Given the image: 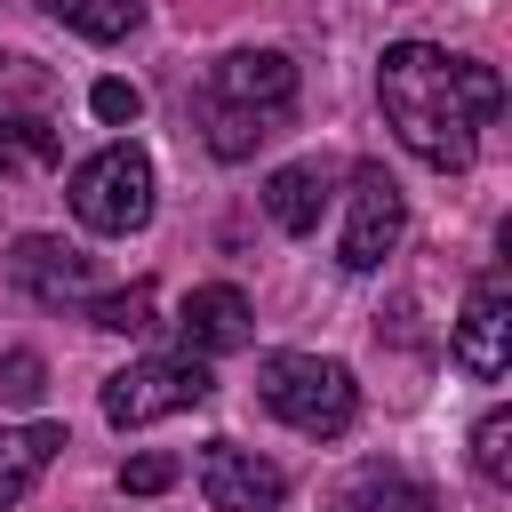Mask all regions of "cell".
I'll list each match as a JSON object with an SVG mask.
<instances>
[{
	"instance_id": "8fae6325",
	"label": "cell",
	"mask_w": 512,
	"mask_h": 512,
	"mask_svg": "<svg viewBox=\"0 0 512 512\" xmlns=\"http://www.w3.org/2000/svg\"><path fill=\"white\" fill-rule=\"evenodd\" d=\"M328 160H288V168H272V184H264V216L280 224V232H312L320 224V208H328Z\"/></svg>"
},
{
	"instance_id": "e0dca14e",
	"label": "cell",
	"mask_w": 512,
	"mask_h": 512,
	"mask_svg": "<svg viewBox=\"0 0 512 512\" xmlns=\"http://www.w3.org/2000/svg\"><path fill=\"white\" fill-rule=\"evenodd\" d=\"M472 464H480L488 488H512V408H488L472 424Z\"/></svg>"
},
{
	"instance_id": "4fadbf2b",
	"label": "cell",
	"mask_w": 512,
	"mask_h": 512,
	"mask_svg": "<svg viewBox=\"0 0 512 512\" xmlns=\"http://www.w3.org/2000/svg\"><path fill=\"white\" fill-rule=\"evenodd\" d=\"M344 512H440V496H432L424 480L392 472V464H368V472L344 488Z\"/></svg>"
},
{
	"instance_id": "ffe728a7",
	"label": "cell",
	"mask_w": 512,
	"mask_h": 512,
	"mask_svg": "<svg viewBox=\"0 0 512 512\" xmlns=\"http://www.w3.org/2000/svg\"><path fill=\"white\" fill-rule=\"evenodd\" d=\"M88 112H96L104 128H128V120L144 112V88H136V80H96V88H88Z\"/></svg>"
},
{
	"instance_id": "2e32d148",
	"label": "cell",
	"mask_w": 512,
	"mask_h": 512,
	"mask_svg": "<svg viewBox=\"0 0 512 512\" xmlns=\"http://www.w3.org/2000/svg\"><path fill=\"white\" fill-rule=\"evenodd\" d=\"M88 328H104V336H144V328H152V280H128V288H112V296H88Z\"/></svg>"
},
{
	"instance_id": "30bf717a",
	"label": "cell",
	"mask_w": 512,
	"mask_h": 512,
	"mask_svg": "<svg viewBox=\"0 0 512 512\" xmlns=\"http://www.w3.org/2000/svg\"><path fill=\"white\" fill-rule=\"evenodd\" d=\"M176 328H184V352H192V360H216V352H240V344L256 336V312H248L240 288L216 280V288H192V296H184Z\"/></svg>"
},
{
	"instance_id": "44dd1931",
	"label": "cell",
	"mask_w": 512,
	"mask_h": 512,
	"mask_svg": "<svg viewBox=\"0 0 512 512\" xmlns=\"http://www.w3.org/2000/svg\"><path fill=\"white\" fill-rule=\"evenodd\" d=\"M168 480H176V456H128V464H120V488H128V496H160Z\"/></svg>"
},
{
	"instance_id": "9a60e30c",
	"label": "cell",
	"mask_w": 512,
	"mask_h": 512,
	"mask_svg": "<svg viewBox=\"0 0 512 512\" xmlns=\"http://www.w3.org/2000/svg\"><path fill=\"white\" fill-rule=\"evenodd\" d=\"M56 24H72L80 40H128L144 24V0H48Z\"/></svg>"
},
{
	"instance_id": "52a82bcc",
	"label": "cell",
	"mask_w": 512,
	"mask_h": 512,
	"mask_svg": "<svg viewBox=\"0 0 512 512\" xmlns=\"http://www.w3.org/2000/svg\"><path fill=\"white\" fill-rule=\"evenodd\" d=\"M448 352H456V368L480 376V384H496V376L512 368V280H504V272H480V280H472Z\"/></svg>"
},
{
	"instance_id": "6da1fadb",
	"label": "cell",
	"mask_w": 512,
	"mask_h": 512,
	"mask_svg": "<svg viewBox=\"0 0 512 512\" xmlns=\"http://www.w3.org/2000/svg\"><path fill=\"white\" fill-rule=\"evenodd\" d=\"M376 104H384V128L424 168H472L480 128L504 112V80L480 56H448L432 40H392L376 56Z\"/></svg>"
},
{
	"instance_id": "277c9868",
	"label": "cell",
	"mask_w": 512,
	"mask_h": 512,
	"mask_svg": "<svg viewBox=\"0 0 512 512\" xmlns=\"http://www.w3.org/2000/svg\"><path fill=\"white\" fill-rule=\"evenodd\" d=\"M64 200H72V216H80L88 232H104V240L144 232V224H152V160H144V144H104V152H88V160L72 168Z\"/></svg>"
},
{
	"instance_id": "d6986e66",
	"label": "cell",
	"mask_w": 512,
	"mask_h": 512,
	"mask_svg": "<svg viewBox=\"0 0 512 512\" xmlns=\"http://www.w3.org/2000/svg\"><path fill=\"white\" fill-rule=\"evenodd\" d=\"M40 392H48V360H40V352H8V360H0V400L32 408Z\"/></svg>"
},
{
	"instance_id": "ac0fdd59",
	"label": "cell",
	"mask_w": 512,
	"mask_h": 512,
	"mask_svg": "<svg viewBox=\"0 0 512 512\" xmlns=\"http://www.w3.org/2000/svg\"><path fill=\"white\" fill-rule=\"evenodd\" d=\"M64 152V136L48 128V120H8L0 128V176H16V168H48Z\"/></svg>"
},
{
	"instance_id": "5b68a950",
	"label": "cell",
	"mask_w": 512,
	"mask_h": 512,
	"mask_svg": "<svg viewBox=\"0 0 512 512\" xmlns=\"http://www.w3.org/2000/svg\"><path fill=\"white\" fill-rule=\"evenodd\" d=\"M96 400H104V424L136 432V424H160V416L208 408V400H216V376H208V360L176 352V360H136V368H120V376H104Z\"/></svg>"
},
{
	"instance_id": "8992f818",
	"label": "cell",
	"mask_w": 512,
	"mask_h": 512,
	"mask_svg": "<svg viewBox=\"0 0 512 512\" xmlns=\"http://www.w3.org/2000/svg\"><path fill=\"white\" fill-rule=\"evenodd\" d=\"M400 224H408V208H400V184H392L376 160H360V168H352V208H344L336 264H344V272H376V264L400 248Z\"/></svg>"
},
{
	"instance_id": "7a4b0ae2",
	"label": "cell",
	"mask_w": 512,
	"mask_h": 512,
	"mask_svg": "<svg viewBox=\"0 0 512 512\" xmlns=\"http://www.w3.org/2000/svg\"><path fill=\"white\" fill-rule=\"evenodd\" d=\"M296 112V64L280 48H232L208 64L200 88V128L216 160H248L264 136H280V120Z\"/></svg>"
},
{
	"instance_id": "3957f363",
	"label": "cell",
	"mask_w": 512,
	"mask_h": 512,
	"mask_svg": "<svg viewBox=\"0 0 512 512\" xmlns=\"http://www.w3.org/2000/svg\"><path fill=\"white\" fill-rule=\"evenodd\" d=\"M256 400H264L288 432H304V440H336V432L352 424V408H360V384H352L344 360H320V352H264V368H256Z\"/></svg>"
},
{
	"instance_id": "7c38bea8",
	"label": "cell",
	"mask_w": 512,
	"mask_h": 512,
	"mask_svg": "<svg viewBox=\"0 0 512 512\" xmlns=\"http://www.w3.org/2000/svg\"><path fill=\"white\" fill-rule=\"evenodd\" d=\"M56 448H64V424H16V432H0V512L32 496V480L56 464Z\"/></svg>"
},
{
	"instance_id": "5bb4252c",
	"label": "cell",
	"mask_w": 512,
	"mask_h": 512,
	"mask_svg": "<svg viewBox=\"0 0 512 512\" xmlns=\"http://www.w3.org/2000/svg\"><path fill=\"white\" fill-rule=\"evenodd\" d=\"M48 96H56V80L32 56H0V128L8 120H48Z\"/></svg>"
},
{
	"instance_id": "9c48e42d",
	"label": "cell",
	"mask_w": 512,
	"mask_h": 512,
	"mask_svg": "<svg viewBox=\"0 0 512 512\" xmlns=\"http://www.w3.org/2000/svg\"><path fill=\"white\" fill-rule=\"evenodd\" d=\"M200 496H208V512H280L288 480H280V464H264L256 448L208 440V448H200Z\"/></svg>"
},
{
	"instance_id": "ba28073f",
	"label": "cell",
	"mask_w": 512,
	"mask_h": 512,
	"mask_svg": "<svg viewBox=\"0 0 512 512\" xmlns=\"http://www.w3.org/2000/svg\"><path fill=\"white\" fill-rule=\"evenodd\" d=\"M8 280H16L32 304H48V312H64V304L88 312V296H96V264H88L80 248L48 240V232H24V240L8 248Z\"/></svg>"
}]
</instances>
